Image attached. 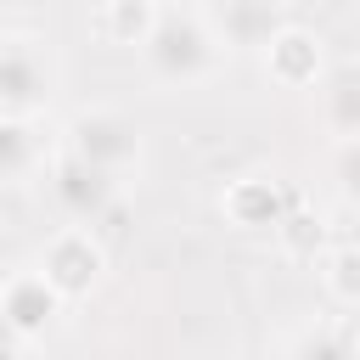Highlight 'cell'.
I'll return each instance as SVG.
<instances>
[{"mask_svg":"<svg viewBox=\"0 0 360 360\" xmlns=\"http://www.w3.org/2000/svg\"><path fill=\"white\" fill-rule=\"evenodd\" d=\"M141 56L163 84H197V79H208L219 68L225 45L197 11H158L146 39H141Z\"/></svg>","mask_w":360,"mask_h":360,"instance_id":"1","label":"cell"},{"mask_svg":"<svg viewBox=\"0 0 360 360\" xmlns=\"http://www.w3.org/2000/svg\"><path fill=\"white\" fill-rule=\"evenodd\" d=\"M68 152H79L96 169H107V174L124 180L141 163V129L124 112H112V107H90V112H79L68 124Z\"/></svg>","mask_w":360,"mask_h":360,"instance_id":"2","label":"cell"},{"mask_svg":"<svg viewBox=\"0 0 360 360\" xmlns=\"http://www.w3.org/2000/svg\"><path fill=\"white\" fill-rule=\"evenodd\" d=\"M51 96V62L39 51V39L22 34H0V112H34Z\"/></svg>","mask_w":360,"mask_h":360,"instance_id":"3","label":"cell"},{"mask_svg":"<svg viewBox=\"0 0 360 360\" xmlns=\"http://www.w3.org/2000/svg\"><path fill=\"white\" fill-rule=\"evenodd\" d=\"M51 191H56V202L68 208V219H101V214L112 208V197H118V174L96 169V163L79 158V152H62L56 169H51Z\"/></svg>","mask_w":360,"mask_h":360,"instance_id":"4","label":"cell"},{"mask_svg":"<svg viewBox=\"0 0 360 360\" xmlns=\"http://www.w3.org/2000/svg\"><path fill=\"white\" fill-rule=\"evenodd\" d=\"M39 276L62 292V298H79V292H90L96 287V276H101V248L90 242V231H62L51 248H45V259H39Z\"/></svg>","mask_w":360,"mask_h":360,"instance_id":"5","label":"cell"},{"mask_svg":"<svg viewBox=\"0 0 360 360\" xmlns=\"http://www.w3.org/2000/svg\"><path fill=\"white\" fill-rule=\"evenodd\" d=\"M56 287L39 276V270H28V276H17V281H6V292H0V315L28 338V332H39L51 315H56Z\"/></svg>","mask_w":360,"mask_h":360,"instance_id":"6","label":"cell"},{"mask_svg":"<svg viewBox=\"0 0 360 360\" xmlns=\"http://www.w3.org/2000/svg\"><path fill=\"white\" fill-rule=\"evenodd\" d=\"M321 112H326V129L338 141L360 135V62H338L321 79Z\"/></svg>","mask_w":360,"mask_h":360,"instance_id":"7","label":"cell"},{"mask_svg":"<svg viewBox=\"0 0 360 360\" xmlns=\"http://www.w3.org/2000/svg\"><path fill=\"white\" fill-rule=\"evenodd\" d=\"M264 62L281 84H309L321 73V39L304 34V28H276L270 45H264Z\"/></svg>","mask_w":360,"mask_h":360,"instance_id":"8","label":"cell"},{"mask_svg":"<svg viewBox=\"0 0 360 360\" xmlns=\"http://www.w3.org/2000/svg\"><path fill=\"white\" fill-rule=\"evenodd\" d=\"M276 28H281L276 0H225V11H219V39L242 45V51H264Z\"/></svg>","mask_w":360,"mask_h":360,"instance_id":"9","label":"cell"},{"mask_svg":"<svg viewBox=\"0 0 360 360\" xmlns=\"http://www.w3.org/2000/svg\"><path fill=\"white\" fill-rule=\"evenodd\" d=\"M231 214H236V225H276V186L270 180H242V186H231Z\"/></svg>","mask_w":360,"mask_h":360,"instance_id":"10","label":"cell"},{"mask_svg":"<svg viewBox=\"0 0 360 360\" xmlns=\"http://www.w3.org/2000/svg\"><path fill=\"white\" fill-rule=\"evenodd\" d=\"M287 360H354V338H343L338 326H309Z\"/></svg>","mask_w":360,"mask_h":360,"instance_id":"11","label":"cell"},{"mask_svg":"<svg viewBox=\"0 0 360 360\" xmlns=\"http://www.w3.org/2000/svg\"><path fill=\"white\" fill-rule=\"evenodd\" d=\"M326 281L343 304H360V248H338L332 264H326Z\"/></svg>","mask_w":360,"mask_h":360,"instance_id":"12","label":"cell"},{"mask_svg":"<svg viewBox=\"0 0 360 360\" xmlns=\"http://www.w3.org/2000/svg\"><path fill=\"white\" fill-rule=\"evenodd\" d=\"M28 129H22V118L17 112H0V174H17L22 163H28Z\"/></svg>","mask_w":360,"mask_h":360,"instance_id":"13","label":"cell"},{"mask_svg":"<svg viewBox=\"0 0 360 360\" xmlns=\"http://www.w3.org/2000/svg\"><path fill=\"white\" fill-rule=\"evenodd\" d=\"M332 174H338L343 197L360 202V135H354V141H338V152H332Z\"/></svg>","mask_w":360,"mask_h":360,"instance_id":"14","label":"cell"},{"mask_svg":"<svg viewBox=\"0 0 360 360\" xmlns=\"http://www.w3.org/2000/svg\"><path fill=\"white\" fill-rule=\"evenodd\" d=\"M17 343H22V332H17V326L0 315V360H11V354H17Z\"/></svg>","mask_w":360,"mask_h":360,"instance_id":"15","label":"cell"},{"mask_svg":"<svg viewBox=\"0 0 360 360\" xmlns=\"http://www.w3.org/2000/svg\"><path fill=\"white\" fill-rule=\"evenodd\" d=\"M0 28H6V0H0Z\"/></svg>","mask_w":360,"mask_h":360,"instance_id":"16","label":"cell"},{"mask_svg":"<svg viewBox=\"0 0 360 360\" xmlns=\"http://www.w3.org/2000/svg\"><path fill=\"white\" fill-rule=\"evenodd\" d=\"M354 360H360V343H354Z\"/></svg>","mask_w":360,"mask_h":360,"instance_id":"17","label":"cell"}]
</instances>
